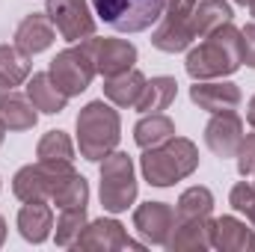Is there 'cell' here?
Returning a JSON list of instances; mask_svg holds the SVG:
<instances>
[{"label": "cell", "instance_id": "36", "mask_svg": "<svg viewBox=\"0 0 255 252\" xmlns=\"http://www.w3.org/2000/svg\"><path fill=\"white\" fill-rule=\"evenodd\" d=\"M238 3H250V0H238Z\"/></svg>", "mask_w": 255, "mask_h": 252}, {"label": "cell", "instance_id": "31", "mask_svg": "<svg viewBox=\"0 0 255 252\" xmlns=\"http://www.w3.org/2000/svg\"><path fill=\"white\" fill-rule=\"evenodd\" d=\"M9 92H12V86H9V83H6V80L0 77V101H3V98H6Z\"/></svg>", "mask_w": 255, "mask_h": 252}, {"label": "cell", "instance_id": "3", "mask_svg": "<svg viewBox=\"0 0 255 252\" xmlns=\"http://www.w3.org/2000/svg\"><path fill=\"white\" fill-rule=\"evenodd\" d=\"M193 166H196V148L187 139L151 145L142 157V172H145L148 184H154V187H169L172 181L190 175Z\"/></svg>", "mask_w": 255, "mask_h": 252}, {"label": "cell", "instance_id": "17", "mask_svg": "<svg viewBox=\"0 0 255 252\" xmlns=\"http://www.w3.org/2000/svg\"><path fill=\"white\" fill-rule=\"evenodd\" d=\"M27 95H30L33 107L36 110H45V113H60L65 107V98H68V95H63L54 86L51 74H33V80L27 86Z\"/></svg>", "mask_w": 255, "mask_h": 252}, {"label": "cell", "instance_id": "26", "mask_svg": "<svg viewBox=\"0 0 255 252\" xmlns=\"http://www.w3.org/2000/svg\"><path fill=\"white\" fill-rule=\"evenodd\" d=\"M39 157L42 160H71V142L63 130H51L42 145H39Z\"/></svg>", "mask_w": 255, "mask_h": 252}, {"label": "cell", "instance_id": "4", "mask_svg": "<svg viewBox=\"0 0 255 252\" xmlns=\"http://www.w3.org/2000/svg\"><path fill=\"white\" fill-rule=\"evenodd\" d=\"M77 133H80V151L89 160H101L119 139V116L104 101H92L77 116Z\"/></svg>", "mask_w": 255, "mask_h": 252}, {"label": "cell", "instance_id": "6", "mask_svg": "<svg viewBox=\"0 0 255 252\" xmlns=\"http://www.w3.org/2000/svg\"><path fill=\"white\" fill-rule=\"evenodd\" d=\"M51 80L54 86L63 92V95H77L89 86L92 74H95V63H92V54L83 48H71V51H63L54 57L51 63Z\"/></svg>", "mask_w": 255, "mask_h": 252}, {"label": "cell", "instance_id": "25", "mask_svg": "<svg viewBox=\"0 0 255 252\" xmlns=\"http://www.w3.org/2000/svg\"><path fill=\"white\" fill-rule=\"evenodd\" d=\"M172 133H175L172 122H169L166 116H157V113H154L151 119H142V122L136 125V142H139L142 148H151V145L166 142Z\"/></svg>", "mask_w": 255, "mask_h": 252}, {"label": "cell", "instance_id": "12", "mask_svg": "<svg viewBox=\"0 0 255 252\" xmlns=\"http://www.w3.org/2000/svg\"><path fill=\"white\" fill-rule=\"evenodd\" d=\"M136 229L151 241V244H166L169 232L175 229V214L163 202H148L136 211Z\"/></svg>", "mask_w": 255, "mask_h": 252}, {"label": "cell", "instance_id": "10", "mask_svg": "<svg viewBox=\"0 0 255 252\" xmlns=\"http://www.w3.org/2000/svg\"><path fill=\"white\" fill-rule=\"evenodd\" d=\"M86 51L92 54V63H95V71L113 77V74H122L130 68V63L136 60V51L133 45L128 42H116V39H92L86 42Z\"/></svg>", "mask_w": 255, "mask_h": 252}, {"label": "cell", "instance_id": "16", "mask_svg": "<svg viewBox=\"0 0 255 252\" xmlns=\"http://www.w3.org/2000/svg\"><path fill=\"white\" fill-rule=\"evenodd\" d=\"M142 89H145V77H142L139 71H122V74H113V77L107 80V86H104L107 98H113L119 107H128V104L136 107Z\"/></svg>", "mask_w": 255, "mask_h": 252}, {"label": "cell", "instance_id": "30", "mask_svg": "<svg viewBox=\"0 0 255 252\" xmlns=\"http://www.w3.org/2000/svg\"><path fill=\"white\" fill-rule=\"evenodd\" d=\"M241 54H244V63L255 68V24L244 27V33H241Z\"/></svg>", "mask_w": 255, "mask_h": 252}, {"label": "cell", "instance_id": "21", "mask_svg": "<svg viewBox=\"0 0 255 252\" xmlns=\"http://www.w3.org/2000/svg\"><path fill=\"white\" fill-rule=\"evenodd\" d=\"M175 80L172 77H154L151 83H145V89H142V95H139V101H136V110H142V113H157V110H166L169 107V101L175 98Z\"/></svg>", "mask_w": 255, "mask_h": 252}, {"label": "cell", "instance_id": "27", "mask_svg": "<svg viewBox=\"0 0 255 252\" xmlns=\"http://www.w3.org/2000/svg\"><path fill=\"white\" fill-rule=\"evenodd\" d=\"M83 220H86V205L83 208H65L63 220H60V232H57V244H71V238L83 229Z\"/></svg>", "mask_w": 255, "mask_h": 252}, {"label": "cell", "instance_id": "35", "mask_svg": "<svg viewBox=\"0 0 255 252\" xmlns=\"http://www.w3.org/2000/svg\"><path fill=\"white\" fill-rule=\"evenodd\" d=\"M250 3H253V15H255V0H250Z\"/></svg>", "mask_w": 255, "mask_h": 252}, {"label": "cell", "instance_id": "1", "mask_svg": "<svg viewBox=\"0 0 255 252\" xmlns=\"http://www.w3.org/2000/svg\"><path fill=\"white\" fill-rule=\"evenodd\" d=\"M208 36L211 39L202 42L187 57V74L202 80V77H220L238 71V65L244 63V54H241V33L232 27V21Z\"/></svg>", "mask_w": 255, "mask_h": 252}, {"label": "cell", "instance_id": "19", "mask_svg": "<svg viewBox=\"0 0 255 252\" xmlns=\"http://www.w3.org/2000/svg\"><path fill=\"white\" fill-rule=\"evenodd\" d=\"M211 244L214 247H223V250H229V247H250L255 250V238L247 232V226H241L238 220H232V217H223V220H217L214 226H211Z\"/></svg>", "mask_w": 255, "mask_h": 252}, {"label": "cell", "instance_id": "29", "mask_svg": "<svg viewBox=\"0 0 255 252\" xmlns=\"http://www.w3.org/2000/svg\"><path fill=\"white\" fill-rule=\"evenodd\" d=\"M238 169H241V175H253L255 169V133H250L244 142H241V148H238Z\"/></svg>", "mask_w": 255, "mask_h": 252}, {"label": "cell", "instance_id": "34", "mask_svg": "<svg viewBox=\"0 0 255 252\" xmlns=\"http://www.w3.org/2000/svg\"><path fill=\"white\" fill-rule=\"evenodd\" d=\"M3 127H6V125H3V119H0V139H3Z\"/></svg>", "mask_w": 255, "mask_h": 252}, {"label": "cell", "instance_id": "8", "mask_svg": "<svg viewBox=\"0 0 255 252\" xmlns=\"http://www.w3.org/2000/svg\"><path fill=\"white\" fill-rule=\"evenodd\" d=\"M163 24L157 27L154 33V48L166 51V54H175V51H184L193 39V0H169V12L160 15Z\"/></svg>", "mask_w": 255, "mask_h": 252}, {"label": "cell", "instance_id": "37", "mask_svg": "<svg viewBox=\"0 0 255 252\" xmlns=\"http://www.w3.org/2000/svg\"><path fill=\"white\" fill-rule=\"evenodd\" d=\"M253 172H255V169H253Z\"/></svg>", "mask_w": 255, "mask_h": 252}, {"label": "cell", "instance_id": "23", "mask_svg": "<svg viewBox=\"0 0 255 252\" xmlns=\"http://www.w3.org/2000/svg\"><path fill=\"white\" fill-rule=\"evenodd\" d=\"M0 119H3V125L6 127H15V130H24V127L36 125V113H33V107H30L21 95H12V92L0 101Z\"/></svg>", "mask_w": 255, "mask_h": 252}, {"label": "cell", "instance_id": "28", "mask_svg": "<svg viewBox=\"0 0 255 252\" xmlns=\"http://www.w3.org/2000/svg\"><path fill=\"white\" fill-rule=\"evenodd\" d=\"M232 205L238 211H247L255 223V187L253 184H238V187L232 190Z\"/></svg>", "mask_w": 255, "mask_h": 252}, {"label": "cell", "instance_id": "7", "mask_svg": "<svg viewBox=\"0 0 255 252\" xmlns=\"http://www.w3.org/2000/svg\"><path fill=\"white\" fill-rule=\"evenodd\" d=\"M136 196V184H133V166L128 154H113L104 169H101V202L107 211L119 214Z\"/></svg>", "mask_w": 255, "mask_h": 252}, {"label": "cell", "instance_id": "18", "mask_svg": "<svg viewBox=\"0 0 255 252\" xmlns=\"http://www.w3.org/2000/svg\"><path fill=\"white\" fill-rule=\"evenodd\" d=\"M18 229L27 241L42 244L48 238V229H51V208L42 202H27V208L18 217Z\"/></svg>", "mask_w": 255, "mask_h": 252}, {"label": "cell", "instance_id": "2", "mask_svg": "<svg viewBox=\"0 0 255 252\" xmlns=\"http://www.w3.org/2000/svg\"><path fill=\"white\" fill-rule=\"evenodd\" d=\"M169 0H92L95 15L116 33H142L160 21Z\"/></svg>", "mask_w": 255, "mask_h": 252}, {"label": "cell", "instance_id": "15", "mask_svg": "<svg viewBox=\"0 0 255 252\" xmlns=\"http://www.w3.org/2000/svg\"><path fill=\"white\" fill-rule=\"evenodd\" d=\"M232 21V6L223 0H202L193 9V36H208Z\"/></svg>", "mask_w": 255, "mask_h": 252}, {"label": "cell", "instance_id": "33", "mask_svg": "<svg viewBox=\"0 0 255 252\" xmlns=\"http://www.w3.org/2000/svg\"><path fill=\"white\" fill-rule=\"evenodd\" d=\"M0 244H3V220H0Z\"/></svg>", "mask_w": 255, "mask_h": 252}, {"label": "cell", "instance_id": "14", "mask_svg": "<svg viewBox=\"0 0 255 252\" xmlns=\"http://www.w3.org/2000/svg\"><path fill=\"white\" fill-rule=\"evenodd\" d=\"M190 98L199 104V107H205V110H214V113H220V110H235L238 104H241V92H238V86H232V83H205V86H193Z\"/></svg>", "mask_w": 255, "mask_h": 252}, {"label": "cell", "instance_id": "9", "mask_svg": "<svg viewBox=\"0 0 255 252\" xmlns=\"http://www.w3.org/2000/svg\"><path fill=\"white\" fill-rule=\"evenodd\" d=\"M48 15L54 18L57 30L68 42H77L95 33V21L89 18V9L83 0H48Z\"/></svg>", "mask_w": 255, "mask_h": 252}, {"label": "cell", "instance_id": "13", "mask_svg": "<svg viewBox=\"0 0 255 252\" xmlns=\"http://www.w3.org/2000/svg\"><path fill=\"white\" fill-rule=\"evenodd\" d=\"M54 42V27L45 15H30L21 21L18 33H15V45L24 51V54H39L45 51L48 45Z\"/></svg>", "mask_w": 255, "mask_h": 252}, {"label": "cell", "instance_id": "24", "mask_svg": "<svg viewBox=\"0 0 255 252\" xmlns=\"http://www.w3.org/2000/svg\"><path fill=\"white\" fill-rule=\"evenodd\" d=\"M30 74V63H27V54L18 48H9V45H0V77L9 83V86H18L24 77Z\"/></svg>", "mask_w": 255, "mask_h": 252}, {"label": "cell", "instance_id": "11", "mask_svg": "<svg viewBox=\"0 0 255 252\" xmlns=\"http://www.w3.org/2000/svg\"><path fill=\"white\" fill-rule=\"evenodd\" d=\"M205 142L214 154L220 157H235L241 142H244V125L232 110H223V116L211 119V125L205 127Z\"/></svg>", "mask_w": 255, "mask_h": 252}, {"label": "cell", "instance_id": "22", "mask_svg": "<svg viewBox=\"0 0 255 252\" xmlns=\"http://www.w3.org/2000/svg\"><path fill=\"white\" fill-rule=\"evenodd\" d=\"M211 205H214V199H211V193H208L205 187H193V190H187V193L181 196L178 208H175V223L205 220V217L211 214Z\"/></svg>", "mask_w": 255, "mask_h": 252}, {"label": "cell", "instance_id": "5", "mask_svg": "<svg viewBox=\"0 0 255 252\" xmlns=\"http://www.w3.org/2000/svg\"><path fill=\"white\" fill-rule=\"evenodd\" d=\"M68 178H74V169L68 166V160H42L39 166H27L15 175V193L24 202H42V199H54L60 187Z\"/></svg>", "mask_w": 255, "mask_h": 252}, {"label": "cell", "instance_id": "32", "mask_svg": "<svg viewBox=\"0 0 255 252\" xmlns=\"http://www.w3.org/2000/svg\"><path fill=\"white\" fill-rule=\"evenodd\" d=\"M250 125H255V98L250 101Z\"/></svg>", "mask_w": 255, "mask_h": 252}, {"label": "cell", "instance_id": "20", "mask_svg": "<svg viewBox=\"0 0 255 252\" xmlns=\"http://www.w3.org/2000/svg\"><path fill=\"white\" fill-rule=\"evenodd\" d=\"M98 244H104V247H133V250H139V244L128 241L125 235H122V226H119L116 220H98V223H92V226H89V235L77 241V247H98Z\"/></svg>", "mask_w": 255, "mask_h": 252}]
</instances>
